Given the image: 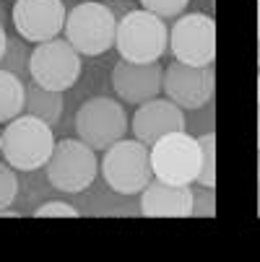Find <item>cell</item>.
<instances>
[{"label": "cell", "mask_w": 260, "mask_h": 262, "mask_svg": "<svg viewBox=\"0 0 260 262\" xmlns=\"http://www.w3.org/2000/svg\"><path fill=\"white\" fill-rule=\"evenodd\" d=\"M167 24L148 11H130L117 21L115 47L125 62H156L167 52Z\"/></svg>", "instance_id": "cell-1"}, {"label": "cell", "mask_w": 260, "mask_h": 262, "mask_svg": "<svg viewBox=\"0 0 260 262\" xmlns=\"http://www.w3.org/2000/svg\"><path fill=\"white\" fill-rule=\"evenodd\" d=\"M55 148L52 127L31 115H18L3 130V156L18 171L42 169Z\"/></svg>", "instance_id": "cell-2"}, {"label": "cell", "mask_w": 260, "mask_h": 262, "mask_svg": "<svg viewBox=\"0 0 260 262\" xmlns=\"http://www.w3.org/2000/svg\"><path fill=\"white\" fill-rule=\"evenodd\" d=\"M104 182L120 195H138L143 187L154 179L151 154L141 140H117L104 151L102 161Z\"/></svg>", "instance_id": "cell-3"}, {"label": "cell", "mask_w": 260, "mask_h": 262, "mask_svg": "<svg viewBox=\"0 0 260 262\" xmlns=\"http://www.w3.org/2000/svg\"><path fill=\"white\" fill-rule=\"evenodd\" d=\"M117 18L102 3H81L65 16V39L78 55L96 57L115 47Z\"/></svg>", "instance_id": "cell-4"}, {"label": "cell", "mask_w": 260, "mask_h": 262, "mask_svg": "<svg viewBox=\"0 0 260 262\" xmlns=\"http://www.w3.org/2000/svg\"><path fill=\"white\" fill-rule=\"evenodd\" d=\"M148 154H151V171L156 179L182 187H190L195 182L201 169V145L190 133H167L148 148Z\"/></svg>", "instance_id": "cell-5"}, {"label": "cell", "mask_w": 260, "mask_h": 262, "mask_svg": "<svg viewBox=\"0 0 260 262\" xmlns=\"http://www.w3.org/2000/svg\"><path fill=\"white\" fill-rule=\"evenodd\" d=\"M45 169L55 190L84 192L86 187H91L99 164L94 156V148H89L84 140H60L55 143Z\"/></svg>", "instance_id": "cell-6"}, {"label": "cell", "mask_w": 260, "mask_h": 262, "mask_svg": "<svg viewBox=\"0 0 260 262\" xmlns=\"http://www.w3.org/2000/svg\"><path fill=\"white\" fill-rule=\"evenodd\" d=\"M128 127L125 106L107 96L89 99L76 112V133L94 151H107L112 143L123 140Z\"/></svg>", "instance_id": "cell-7"}, {"label": "cell", "mask_w": 260, "mask_h": 262, "mask_svg": "<svg viewBox=\"0 0 260 262\" xmlns=\"http://www.w3.org/2000/svg\"><path fill=\"white\" fill-rule=\"evenodd\" d=\"M29 76L34 83L50 91H68L81 76V55L68 45V39H50L31 50Z\"/></svg>", "instance_id": "cell-8"}, {"label": "cell", "mask_w": 260, "mask_h": 262, "mask_svg": "<svg viewBox=\"0 0 260 262\" xmlns=\"http://www.w3.org/2000/svg\"><path fill=\"white\" fill-rule=\"evenodd\" d=\"M169 50L177 62L206 68L216 57V24L211 16L188 13L169 31Z\"/></svg>", "instance_id": "cell-9"}, {"label": "cell", "mask_w": 260, "mask_h": 262, "mask_svg": "<svg viewBox=\"0 0 260 262\" xmlns=\"http://www.w3.org/2000/svg\"><path fill=\"white\" fill-rule=\"evenodd\" d=\"M162 89L167 91V99L182 112L198 109L213 99V65L195 68L185 62H172L162 78Z\"/></svg>", "instance_id": "cell-10"}, {"label": "cell", "mask_w": 260, "mask_h": 262, "mask_svg": "<svg viewBox=\"0 0 260 262\" xmlns=\"http://www.w3.org/2000/svg\"><path fill=\"white\" fill-rule=\"evenodd\" d=\"M63 0H16L13 26L24 42H50L65 26Z\"/></svg>", "instance_id": "cell-11"}, {"label": "cell", "mask_w": 260, "mask_h": 262, "mask_svg": "<svg viewBox=\"0 0 260 262\" xmlns=\"http://www.w3.org/2000/svg\"><path fill=\"white\" fill-rule=\"evenodd\" d=\"M162 78L164 70L159 62H117L112 70V86L117 96L125 104H143L148 99H156L162 91Z\"/></svg>", "instance_id": "cell-12"}, {"label": "cell", "mask_w": 260, "mask_h": 262, "mask_svg": "<svg viewBox=\"0 0 260 262\" xmlns=\"http://www.w3.org/2000/svg\"><path fill=\"white\" fill-rule=\"evenodd\" d=\"M130 127L135 133V140L154 145L167 133L185 130V112L169 99H148L138 106Z\"/></svg>", "instance_id": "cell-13"}, {"label": "cell", "mask_w": 260, "mask_h": 262, "mask_svg": "<svg viewBox=\"0 0 260 262\" xmlns=\"http://www.w3.org/2000/svg\"><path fill=\"white\" fill-rule=\"evenodd\" d=\"M141 192V213L146 218H188L193 210L190 187L167 184L154 177Z\"/></svg>", "instance_id": "cell-14"}, {"label": "cell", "mask_w": 260, "mask_h": 262, "mask_svg": "<svg viewBox=\"0 0 260 262\" xmlns=\"http://www.w3.org/2000/svg\"><path fill=\"white\" fill-rule=\"evenodd\" d=\"M63 94L60 91H50V89H42L39 83H29L26 86V101H24V112L36 120L47 122L50 127L60 122L63 117Z\"/></svg>", "instance_id": "cell-15"}, {"label": "cell", "mask_w": 260, "mask_h": 262, "mask_svg": "<svg viewBox=\"0 0 260 262\" xmlns=\"http://www.w3.org/2000/svg\"><path fill=\"white\" fill-rule=\"evenodd\" d=\"M26 86L18 76L0 70V122H11L24 112Z\"/></svg>", "instance_id": "cell-16"}, {"label": "cell", "mask_w": 260, "mask_h": 262, "mask_svg": "<svg viewBox=\"0 0 260 262\" xmlns=\"http://www.w3.org/2000/svg\"><path fill=\"white\" fill-rule=\"evenodd\" d=\"M29 60H31V50L26 47V42L21 36H8L6 55L0 60V70H8L24 81V76H29Z\"/></svg>", "instance_id": "cell-17"}, {"label": "cell", "mask_w": 260, "mask_h": 262, "mask_svg": "<svg viewBox=\"0 0 260 262\" xmlns=\"http://www.w3.org/2000/svg\"><path fill=\"white\" fill-rule=\"evenodd\" d=\"M198 145H201V169H198V177L195 182L201 187H216V135L213 133H206V135H198L195 138Z\"/></svg>", "instance_id": "cell-18"}, {"label": "cell", "mask_w": 260, "mask_h": 262, "mask_svg": "<svg viewBox=\"0 0 260 262\" xmlns=\"http://www.w3.org/2000/svg\"><path fill=\"white\" fill-rule=\"evenodd\" d=\"M211 101H206L198 109H188V117H185V133H190L193 138L213 133V104Z\"/></svg>", "instance_id": "cell-19"}, {"label": "cell", "mask_w": 260, "mask_h": 262, "mask_svg": "<svg viewBox=\"0 0 260 262\" xmlns=\"http://www.w3.org/2000/svg\"><path fill=\"white\" fill-rule=\"evenodd\" d=\"M190 0H141L143 11L154 13L159 18H172V16H179L185 8H188Z\"/></svg>", "instance_id": "cell-20"}, {"label": "cell", "mask_w": 260, "mask_h": 262, "mask_svg": "<svg viewBox=\"0 0 260 262\" xmlns=\"http://www.w3.org/2000/svg\"><path fill=\"white\" fill-rule=\"evenodd\" d=\"M193 192V210L190 215H198V218H213L216 215V198H213V190L211 187H195Z\"/></svg>", "instance_id": "cell-21"}, {"label": "cell", "mask_w": 260, "mask_h": 262, "mask_svg": "<svg viewBox=\"0 0 260 262\" xmlns=\"http://www.w3.org/2000/svg\"><path fill=\"white\" fill-rule=\"evenodd\" d=\"M18 195V179L11 166H0V210L8 208Z\"/></svg>", "instance_id": "cell-22"}, {"label": "cell", "mask_w": 260, "mask_h": 262, "mask_svg": "<svg viewBox=\"0 0 260 262\" xmlns=\"http://www.w3.org/2000/svg\"><path fill=\"white\" fill-rule=\"evenodd\" d=\"M36 218H78V210L68 203H45L34 210Z\"/></svg>", "instance_id": "cell-23"}, {"label": "cell", "mask_w": 260, "mask_h": 262, "mask_svg": "<svg viewBox=\"0 0 260 262\" xmlns=\"http://www.w3.org/2000/svg\"><path fill=\"white\" fill-rule=\"evenodd\" d=\"M6 45H8V34H6L3 24H0V60H3V55H6Z\"/></svg>", "instance_id": "cell-24"}, {"label": "cell", "mask_w": 260, "mask_h": 262, "mask_svg": "<svg viewBox=\"0 0 260 262\" xmlns=\"http://www.w3.org/2000/svg\"><path fill=\"white\" fill-rule=\"evenodd\" d=\"M0 218H18V213H16V210H8V208H3V210H0Z\"/></svg>", "instance_id": "cell-25"}, {"label": "cell", "mask_w": 260, "mask_h": 262, "mask_svg": "<svg viewBox=\"0 0 260 262\" xmlns=\"http://www.w3.org/2000/svg\"><path fill=\"white\" fill-rule=\"evenodd\" d=\"M0 154H3V135H0Z\"/></svg>", "instance_id": "cell-26"}]
</instances>
